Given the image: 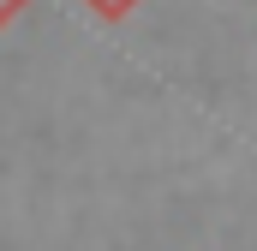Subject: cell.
Segmentation results:
<instances>
[{
    "label": "cell",
    "instance_id": "6da1fadb",
    "mask_svg": "<svg viewBox=\"0 0 257 251\" xmlns=\"http://www.w3.org/2000/svg\"><path fill=\"white\" fill-rule=\"evenodd\" d=\"M90 6H96L102 18H126V12H132V6H138V0H90Z\"/></svg>",
    "mask_w": 257,
    "mask_h": 251
},
{
    "label": "cell",
    "instance_id": "7a4b0ae2",
    "mask_svg": "<svg viewBox=\"0 0 257 251\" xmlns=\"http://www.w3.org/2000/svg\"><path fill=\"white\" fill-rule=\"evenodd\" d=\"M24 6H30V0H0V30H6V24H12V18L24 12Z\"/></svg>",
    "mask_w": 257,
    "mask_h": 251
}]
</instances>
